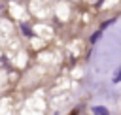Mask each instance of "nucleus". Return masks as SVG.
I'll return each instance as SVG.
<instances>
[{"label":"nucleus","instance_id":"1","mask_svg":"<svg viewBox=\"0 0 121 115\" xmlns=\"http://www.w3.org/2000/svg\"><path fill=\"white\" fill-rule=\"evenodd\" d=\"M93 113H95V115H110V111H108L106 107H102V106H95V107H93Z\"/></svg>","mask_w":121,"mask_h":115},{"label":"nucleus","instance_id":"2","mask_svg":"<svg viewBox=\"0 0 121 115\" xmlns=\"http://www.w3.org/2000/svg\"><path fill=\"white\" fill-rule=\"evenodd\" d=\"M98 38H100V30H98V32H95V34L91 36V43H95V41H96Z\"/></svg>","mask_w":121,"mask_h":115},{"label":"nucleus","instance_id":"3","mask_svg":"<svg viewBox=\"0 0 121 115\" xmlns=\"http://www.w3.org/2000/svg\"><path fill=\"white\" fill-rule=\"evenodd\" d=\"M117 81H121V70H119V74L113 77V83H117Z\"/></svg>","mask_w":121,"mask_h":115}]
</instances>
